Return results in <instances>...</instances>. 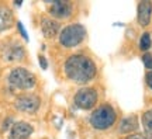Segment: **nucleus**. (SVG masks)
<instances>
[{
	"label": "nucleus",
	"mask_w": 152,
	"mask_h": 139,
	"mask_svg": "<svg viewBox=\"0 0 152 139\" xmlns=\"http://www.w3.org/2000/svg\"><path fill=\"white\" fill-rule=\"evenodd\" d=\"M41 31H42L45 38H52L59 31V24L56 21H54L52 18H42V21H41Z\"/></svg>",
	"instance_id": "obj_11"
},
{
	"label": "nucleus",
	"mask_w": 152,
	"mask_h": 139,
	"mask_svg": "<svg viewBox=\"0 0 152 139\" xmlns=\"http://www.w3.org/2000/svg\"><path fill=\"white\" fill-rule=\"evenodd\" d=\"M125 139H152V136L147 134H132L130 136H127Z\"/></svg>",
	"instance_id": "obj_17"
},
{
	"label": "nucleus",
	"mask_w": 152,
	"mask_h": 139,
	"mask_svg": "<svg viewBox=\"0 0 152 139\" xmlns=\"http://www.w3.org/2000/svg\"><path fill=\"white\" fill-rule=\"evenodd\" d=\"M38 58H39V65H41V68H42V69H47V68H48V63H47L45 56H44V55H39Z\"/></svg>",
	"instance_id": "obj_19"
},
{
	"label": "nucleus",
	"mask_w": 152,
	"mask_h": 139,
	"mask_svg": "<svg viewBox=\"0 0 152 139\" xmlns=\"http://www.w3.org/2000/svg\"><path fill=\"white\" fill-rule=\"evenodd\" d=\"M142 60H144L145 68H147V69H149V72H152V55L145 54L144 56H142Z\"/></svg>",
	"instance_id": "obj_16"
},
{
	"label": "nucleus",
	"mask_w": 152,
	"mask_h": 139,
	"mask_svg": "<svg viewBox=\"0 0 152 139\" xmlns=\"http://www.w3.org/2000/svg\"><path fill=\"white\" fill-rule=\"evenodd\" d=\"M73 101L82 110H90L97 103V91L94 90V89H92V87L82 89V90H79L75 94Z\"/></svg>",
	"instance_id": "obj_5"
},
{
	"label": "nucleus",
	"mask_w": 152,
	"mask_h": 139,
	"mask_svg": "<svg viewBox=\"0 0 152 139\" xmlns=\"http://www.w3.org/2000/svg\"><path fill=\"white\" fill-rule=\"evenodd\" d=\"M152 16V3L151 1H141L138 4V23L142 27H147L151 21Z\"/></svg>",
	"instance_id": "obj_10"
},
{
	"label": "nucleus",
	"mask_w": 152,
	"mask_h": 139,
	"mask_svg": "<svg viewBox=\"0 0 152 139\" xmlns=\"http://www.w3.org/2000/svg\"><path fill=\"white\" fill-rule=\"evenodd\" d=\"M9 83L11 87L18 90H30L37 84V77L26 68H16L9 75Z\"/></svg>",
	"instance_id": "obj_2"
},
{
	"label": "nucleus",
	"mask_w": 152,
	"mask_h": 139,
	"mask_svg": "<svg viewBox=\"0 0 152 139\" xmlns=\"http://www.w3.org/2000/svg\"><path fill=\"white\" fill-rule=\"evenodd\" d=\"M33 127L28 122L20 121V122L13 124L9 132V139H28L33 134Z\"/></svg>",
	"instance_id": "obj_8"
},
{
	"label": "nucleus",
	"mask_w": 152,
	"mask_h": 139,
	"mask_svg": "<svg viewBox=\"0 0 152 139\" xmlns=\"http://www.w3.org/2000/svg\"><path fill=\"white\" fill-rule=\"evenodd\" d=\"M142 124H144V127L147 131L152 132V110H148V111L144 112V115H142Z\"/></svg>",
	"instance_id": "obj_15"
},
{
	"label": "nucleus",
	"mask_w": 152,
	"mask_h": 139,
	"mask_svg": "<svg viewBox=\"0 0 152 139\" xmlns=\"http://www.w3.org/2000/svg\"><path fill=\"white\" fill-rule=\"evenodd\" d=\"M72 10H73V7H72V3L71 1H54V4L51 6V14L56 18H68V17H71L72 14Z\"/></svg>",
	"instance_id": "obj_9"
},
{
	"label": "nucleus",
	"mask_w": 152,
	"mask_h": 139,
	"mask_svg": "<svg viewBox=\"0 0 152 139\" xmlns=\"http://www.w3.org/2000/svg\"><path fill=\"white\" fill-rule=\"evenodd\" d=\"M39 97L35 94H23V96L17 97L14 106L18 111L23 112H28V114H33L39 108Z\"/></svg>",
	"instance_id": "obj_6"
},
{
	"label": "nucleus",
	"mask_w": 152,
	"mask_h": 139,
	"mask_svg": "<svg viewBox=\"0 0 152 139\" xmlns=\"http://www.w3.org/2000/svg\"><path fill=\"white\" fill-rule=\"evenodd\" d=\"M13 23H14V17L11 10L6 6H0V32L9 30L13 25Z\"/></svg>",
	"instance_id": "obj_12"
},
{
	"label": "nucleus",
	"mask_w": 152,
	"mask_h": 139,
	"mask_svg": "<svg viewBox=\"0 0 152 139\" xmlns=\"http://www.w3.org/2000/svg\"><path fill=\"white\" fill-rule=\"evenodd\" d=\"M120 132L121 134H130L138 129V118L135 115H131V117L124 118L121 122H120Z\"/></svg>",
	"instance_id": "obj_13"
},
{
	"label": "nucleus",
	"mask_w": 152,
	"mask_h": 139,
	"mask_svg": "<svg viewBox=\"0 0 152 139\" xmlns=\"http://www.w3.org/2000/svg\"><path fill=\"white\" fill-rule=\"evenodd\" d=\"M145 80H147V84L152 89V72H148L147 76H145Z\"/></svg>",
	"instance_id": "obj_20"
},
{
	"label": "nucleus",
	"mask_w": 152,
	"mask_h": 139,
	"mask_svg": "<svg viewBox=\"0 0 152 139\" xmlns=\"http://www.w3.org/2000/svg\"><path fill=\"white\" fill-rule=\"evenodd\" d=\"M24 56H26V51H24L21 44L18 42H10L3 48V58L9 62L21 60V59H24Z\"/></svg>",
	"instance_id": "obj_7"
},
{
	"label": "nucleus",
	"mask_w": 152,
	"mask_h": 139,
	"mask_svg": "<svg viewBox=\"0 0 152 139\" xmlns=\"http://www.w3.org/2000/svg\"><path fill=\"white\" fill-rule=\"evenodd\" d=\"M85 37H86V30L82 24H71L59 32V42L66 48H73L79 45L85 39Z\"/></svg>",
	"instance_id": "obj_4"
},
{
	"label": "nucleus",
	"mask_w": 152,
	"mask_h": 139,
	"mask_svg": "<svg viewBox=\"0 0 152 139\" xmlns=\"http://www.w3.org/2000/svg\"><path fill=\"white\" fill-rule=\"evenodd\" d=\"M17 28H18V31L21 32V37L27 41L28 39V35H27V31H26V28H24V25H23V23L21 21H18L17 23Z\"/></svg>",
	"instance_id": "obj_18"
},
{
	"label": "nucleus",
	"mask_w": 152,
	"mask_h": 139,
	"mask_svg": "<svg viewBox=\"0 0 152 139\" xmlns=\"http://www.w3.org/2000/svg\"><path fill=\"white\" fill-rule=\"evenodd\" d=\"M96 65L90 58L85 55H72L65 62L66 76L75 83L85 84L96 76Z\"/></svg>",
	"instance_id": "obj_1"
},
{
	"label": "nucleus",
	"mask_w": 152,
	"mask_h": 139,
	"mask_svg": "<svg viewBox=\"0 0 152 139\" xmlns=\"http://www.w3.org/2000/svg\"><path fill=\"white\" fill-rule=\"evenodd\" d=\"M151 35H149V32H144L142 34L141 39H140V48L142 49V51H148V49L151 48Z\"/></svg>",
	"instance_id": "obj_14"
},
{
	"label": "nucleus",
	"mask_w": 152,
	"mask_h": 139,
	"mask_svg": "<svg viewBox=\"0 0 152 139\" xmlns=\"http://www.w3.org/2000/svg\"><path fill=\"white\" fill-rule=\"evenodd\" d=\"M115 118H117V114L114 111V108L109 104H104L93 111V114L90 115V124L96 129H107L111 125H114Z\"/></svg>",
	"instance_id": "obj_3"
}]
</instances>
